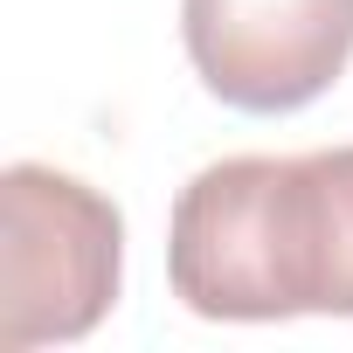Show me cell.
I'll return each instance as SVG.
<instances>
[{"label": "cell", "mask_w": 353, "mask_h": 353, "mask_svg": "<svg viewBox=\"0 0 353 353\" xmlns=\"http://www.w3.org/2000/svg\"><path fill=\"white\" fill-rule=\"evenodd\" d=\"M166 277L194 319H353V145L201 166L173 201Z\"/></svg>", "instance_id": "6da1fadb"}, {"label": "cell", "mask_w": 353, "mask_h": 353, "mask_svg": "<svg viewBox=\"0 0 353 353\" xmlns=\"http://www.w3.org/2000/svg\"><path fill=\"white\" fill-rule=\"evenodd\" d=\"M125 215L77 173L14 159L0 173V346H70L118 305Z\"/></svg>", "instance_id": "7a4b0ae2"}, {"label": "cell", "mask_w": 353, "mask_h": 353, "mask_svg": "<svg viewBox=\"0 0 353 353\" xmlns=\"http://www.w3.org/2000/svg\"><path fill=\"white\" fill-rule=\"evenodd\" d=\"M194 77L250 118L305 111L353 63V0H181Z\"/></svg>", "instance_id": "3957f363"}]
</instances>
